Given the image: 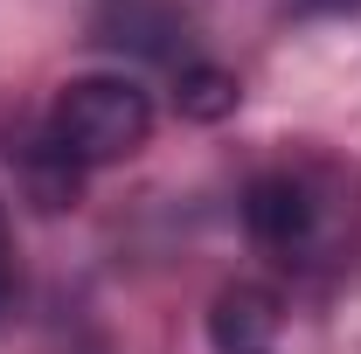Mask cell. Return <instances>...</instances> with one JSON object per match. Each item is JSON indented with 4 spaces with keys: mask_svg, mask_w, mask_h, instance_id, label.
Returning <instances> with one entry per match:
<instances>
[{
    "mask_svg": "<svg viewBox=\"0 0 361 354\" xmlns=\"http://www.w3.org/2000/svg\"><path fill=\"white\" fill-rule=\"evenodd\" d=\"M243 229L285 271H319L341 257L348 236V195L319 167H264L243 181Z\"/></svg>",
    "mask_w": 361,
    "mask_h": 354,
    "instance_id": "1",
    "label": "cell"
},
{
    "mask_svg": "<svg viewBox=\"0 0 361 354\" xmlns=\"http://www.w3.org/2000/svg\"><path fill=\"white\" fill-rule=\"evenodd\" d=\"M146 139H153V97L133 77H118V70H97V77H70V84L56 90L35 146H42L56 167L90 174V167L133 160Z\"/></svg>",
    "mask_w": 361,
    "mask_h": 354,
    "instance_id": "2",
    "label": "cell"
},
{
    "mask_svg": "<svg viewBox=\"0 0 361 354\" xmlns=\"http://www.w3.org/2000/svg\"><path fill=\"white\" fill-rule=\"evenodd\" d=\"M90 35L118 56L160 63V70H188L202 56L188 0H90Z\"/></svg>",
    "mask_w": 361,
    "mask_h": 354,
    "instance_id": "3",
    "label": "cell"
},
{
    "mask_svg": "<svg viewBox=\"0 0 361 354\" xmlns=\"http://www.w3.org/2000/svg\"><path fill=\"white\" fill-rule=\"evenodd\" d=\"M285 341V299L257 285V278H236L216 292L209 306V348L216 354H278Z\"/></svg>",
    "mask_w": 361,
    "mask_h": 354,
    "instance_id": "4",
    "label": "cell"
},
{
    "mask_svg": "<svg viewBox=\"0 0 361 354\" xmlns=\"http://www.w3.org/2000/svg\"><path fill=\"white\" fill-rule=\"evenodd\" d=\"M236 77H229L223 63H209V56H195L188 70H174V104L180 118H229L236 111Z\"/></svg>",
    "mask_w": 361,
    "mask_h": 354,
    "instance_id": "5",
    "label": "cell"
},
{
    "mask_svg": "<svg viewBox=\"0 0 361 354\" xmlns=\"http://www.w3.org/2000/svg\"><path fill=\"white\" fill-rule=\"evenodd\" d=\"M306 14H361V0H299Z\"/></svg>",
    "mask_w": 361,
    "mask_h": 354,
    "instance_id": "6",
    "label": "cell"
},
{
    "mask_svg": "<svg viewBox=\"0 0 361 354\" xmlns=\"http://www.w3.org/2000/svg\"><path fill=\"white\" fill-rule=\"evenodd\" d=\"M0 306H7V209H0Z\"/></svg>",
    "mask_w": 361,
    "mask_h": 354,
    "instance_id": "7",
    "label": "cell"
}]
</instances>
